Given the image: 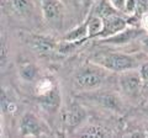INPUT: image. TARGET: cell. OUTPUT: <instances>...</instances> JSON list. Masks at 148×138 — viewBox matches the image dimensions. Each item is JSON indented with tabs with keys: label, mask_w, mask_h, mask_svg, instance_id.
<instances>
[{
	"label": "cell",
	"mask_w": 148,
	"mask_h": 138,
	"mask_svg": "<svg viewBox=\"0 0 148 138\" xmlns=\"http://www.w3.org/2000/svg\"><path fill=\"white\" fill-rule=\"evenodd\" d=\"M128 26V21L119 12H115L112 15L103 19V29L95 36V40H104L110 36L119 33L120 31L125 30Z\"/></svg>",
	"instance_id": "obj_7"
},
{
	"label": "cell",
	"mask_w": 148,
	"mask_h": 138,
	"mask_svg": "<svg viewBox=\"0 0 148 138\" xmlns=\"http://www.w3.org/2000/svg\"><path fill=\"white\" fill-rule=\"evenodd\" d=\"M17 73L18 77L24 81L32 83L40 78V68L36 63L31 62L30 59H20L17 63Z\"/></svg>",
	"instance_id": "obj_12"
},
{
	"label": "cell",
	"mask_w": 148,
	"mask_h": 138,
	"mask_svg": "<svg viewBox=\"0 0 148 138\" xmlns=\"http://www.w3.org/2000/svg\"><path fill=\"white\" fill-rule=\"evenodd\" d=\"M79 136H86V137H105L109 136L108 131L105 128H101L100 126H88L85 130L83 128L78 132Z\"/></svg>",
	"instance_id": "obj_15"
},
{
	"label": "cell",
	"mask_w": 148,
	"mask_h": 138,
	"mask_svg": "<svg viewBox=\"0 0 148 138\" xmlns=\"http://www.w3.org/2000/svg\"><path fill=\"white\" fill-rule=\"evenodd\" d=\"M38 107L47 115H56L62 106V95L58 84L48 93L36 96Z\"/></svg>",
	"instance_id": "obj_8"
},
{
	"label": "cell",
	"mask_w": 148,
	"mask_h": 138,
	"mask_svg": "<svg viewBox=\"0 0 148 138\" xmlns=\"http://www.w3.org/2000/svg\"><path fill=\"white\" fill-rule=\"evenodd\" d=\"M11 11L16 16L22 19H29L35 12V1L34 0H8Z\"/></svg>",
	"instance_id": "obj_13"
},
{
	"label": "cell",
	"mask_w": 148,
	"mask_h": 138,
	"mask_svg": "<svg viewBox=\"0 0 148 138\" xmlns=\"http://www.w3.org/2000/svg\"><path fill=\"white\" fill-rule=\"evenodd\" d=\"M89 37V27H88V22L84 20L80 25H78L75 29H73L71 31H68L64 35V40L68 42H74L77 46H80L82 43H84L85 41H88Z\"/></svg>",
	"instance_id": "obj_14"
},
{
	"label": "cell",
	"mask_w": 148,
	"mask_h": 138,
	"mask_svg": "<svg viewBox=\"0 0 148 138\" xmlns=\"http://www.w3.org/2000/svg\"><path fill=\"white\" fill-rule=\"evenodd\" d=\"M142 29L146 32H148V15L142 19Z\"/></svg>",
	"instance_id": "obj_21"
},
{
	"label": "cell",
	"mask_w": 148,
	"mask_h": 138,
	"mask_svg": "<svg viewBox=\"0 0 148 138\" xmlns=\"http://www.w3.org/2000/svg\"><path fill=\"white\" fill-rule=\"evenodd\" d=\"M94 62L106 70L112 73H123L138 67V59L135 56L121 52H105L96 56Z\"/></svg>",
	"instance_id": "obj_2"
},
{
	"label": "cell",
	"mask_w": 148,
	"mask_h": 138,
	"mask_svg": "<svg viewBox=\"0 0 148 138\" xmlns=\"http://www.w3.org/2000/svg\"><path fill=\"white\" fill-rule=\"evenodd\" d=\"M119 85L121 88L122 93L130 96V98H136L145 85L142 77L140 74V70L137 69H131V70L120 73L119 77Z\"/></svg>",
	"instance_id": "obj_5"
},
{
	"label": "cell",
	"mask_w": 148,
	"mask_h": 138,
	"mask_svg": "<svg viewBox=\"0 0 148 138\" xmlns=\"http://www.w3.org/2000/svg\"><path fill=\"white\" fill-rule=\"evenodd\" d=\"M89 98H91L96 104L101 106L105 110L116 112V113H122L125 105L120 96L111 91H104V93H98V94H91Z\"/></svg>",
	"instance_id": "obj_10"
},
{
	"label": "cell",
	"mask_w": 148,
	"mask_h": 138,
	"mask_svg": "<svg viewBox=\"0 0 148 138\" xmlns=\"http://www.w3.org/2000/svg\"><path fill=\"white\" fill-rule=\"evenodd\" d=\"M85 117V109L80 104L72 101L67 106L66 111H64V125H66L69 132H74L77 128L80 127V125L84 122Z\"/></svg>",
	"instance_id": "obj_9"
},
{
	"label": "cell",
	"mask_w": 148,
	"mask_h": 138,
	"mask_svg": "<svg viewBox=\"0 0 148 138\" xmlns=\"http://www.w3.org/2000/svg\"><path fill=\"white\" fill-rule=\"evenodd\" d=\"M142 46H143V49L148 53V35H146L145 37H142Z\"/></svg>",
	"instance_id": "obj_20"
},
{
	"label": "cell",
	"mask_w": 148,
	"mask_h": 138,
	"mask_svg": "<svg viewBox=\"0 0 148 138\" xmlns=\"http://www.w3.org/2000/svg\"><path fill=\"white\" fill-rule=\"evenodd\" d=\"M146 111H147V113H148V105H147V106H146Z\"/></svg>",
	"instance_id": "obj_22"
},
{
	"label": "cell",
	"mask_w": 148,
	"mask_h": 138,
	"mask_svg": "<svg viewBox=\"0 0 148 138\" xmlns=\"http://www.w3.org/2000/svg\"><path fill=\"white\" fill-rule=\"evenodd\" d=\"M95 3H96V0H80L82 10H83V14H84V17H86V15L90 12V10L92 9Z\"/></svg>",
	"instance_id": "obj_17"
},
{
	"label": "cell",
	"mask_w": 148,
	"mask_h": 138,
	"mask_svg": "<svg viewBox=\"0 0 148 138\" xmlns=\"http://www.w3.org/2000/svg\"><path fill=\"white\" fill-rule=\"evenodd\" d=\"M106 70L95 62H89L77 69L74 74V85L84 93H92L103 85L106 79Z\"/></svg>",
	"instance_id": "obj_1"
},
{
	"label": "cell",
	"mask_w": 148,
	"mask_h": 138,
	"mask_svg": "<svg viewBox=\"0 0 148 138\" xmlns=\"http://www.w3.org/2000/svg\"><path fill=\"white\" fill-rule=\"evenodd\" d=\"M109 1L112 4V6L116 9V10L123 12V9H125V4H126V0H109Z\"/></svg>",
	"instance_id": "obj_19"
},
{
	"label": "cell",
	"mask_w": 148,
	"mask_h": 138,
	"mask_svg": "<svg viewBox=\"0 0 148 138\" xmlns=\"http://www.w3.org/2000/svg\"><path fill=\"white\" fill-rule=\"evenodd\" d=\"M41 1V11L45 22L52 29L59 31L64 24V8L63 0H40Z\"/></svg>",
	"instance_id": "obj_3"
},
{
	"label": "cell",
	"mask_w": 148,
	"mask_h": 138,
	"mask_svg": "<svg viewBox=\"0 0 148 138\" xmlns=\"http://www.w3.org/2000/svg\"><path fill=\"white\" fill-rule=\"evenodd\" d=\"M29 47L40 56H51L58 49V43L53 37L43 35H30L26 37Z\"/></svg>",
	"instance_id": "obj_6"
},
{
	"label": "cell",
	"mask_w": 148,
	"mask_h": 138,
	"mask_svg": "<svg viewBox=\"0 0 148 138\" xmlns=\"http://www.w3.org/2000/svg\"><path fill=\"white\" fill-rule=\"evenodd\" d=\"M18 135L21 137H42L49 135V131L35 113L25 112L18 122Z\"/></svg>",
	"instance_id": "obj_4"
},
{
	"label": "cell",
	"mask_w": 148,
	"mask_h": 138,
	"mask_svg": "<svg viewBox=\"0 0 148 138\" xmlns=\"http://www.w3.org/2000/svg\"><path fill=\"white\" fill-rule=\"evenodd\" d=\"M138 70H140V74L142 77L143 81L147 83L148 81V61L143 62L141 66H140V69H138Z\"/></svg>",
	"instance_id": "obj_18"
},
{
	"label": "cell",
	"mask_w": 148,
	"mask_h": 138,
	"mask_svg": "<svg viewBox=\"0 0 148 138\" xmlns=\"http://www.w3.org/2000/svg\"><path fill=\"white\" fill-rule=\"evenodd\" d=\"M137 9H138L137 0H126L123 12L127 14V15H133V14H137Z\"/></svg>",
	"instance_id": "obj_16"
},
{
	"label": "cell",
	"mask_w": 148,
	"mask_h": 138,
	"mask_svg": "<svg viewBox=\"0 0 148 138\" xmlns=\"http://www.w3.org/2000/svg\"><path fill=\"white\" fill-rule=\"evenodd\" d=\"M145 30L140 29L136 26H127L125 30L120 31L119 33L110 36L108 38L100 40L101 43L104 44H112V46H122V44H127L130 42H132L133 40L138 38L140 36L145 35Z\"/></svg>",
	"instance_id": "obj_11"
}]
</instances>
